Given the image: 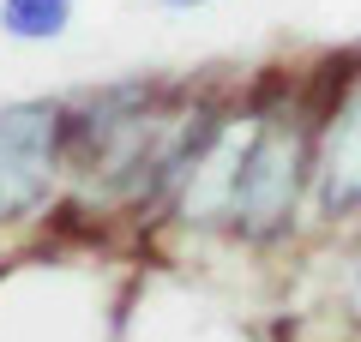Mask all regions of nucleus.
<instances>
[{"mask_svg":"<svg viewBox=\"0 0 361 342\" xmlns=\"http://www.w3.org/2000/svg\"><path fill=\"white\" fill-rule=\"evenodd\" d=\"M337 324L361 342V228L343 241V277H337Z\"/></svg>","mask_w":361,"mask_h":342,"instance_id":"nucleus-5","label":"nucleus"},{"mask_svg":"<svg viewBox=\"0 0 361 342\" xmlns=\"http://www.w3.org/2000/svg\"><path fill=\"white\" fill-rule=\"evenodd\" d=\"M78 18V0H0V37L13 42H61Z\"/></svg>","mask_w":361,"mask_h":342,"instance_id":"nucleus-4","label":"nucleus"},{"mask_svg":"<svg viewBox=\"0 0 361 342\" xmlns=\"http://www.w3.org/2000/svg\"><path fill=\"white\" fill-rule=\"evenodd\" d=\"M163 13H205V6H217V0H157Z\"/></svg>","mask_w":361,"mask_h":342,"instance_id":"nucleus-6","label":"nucleus"},{"mask_svg":"<svg viewBox=\"0 0 361 342\" xmlns=\"http://www.w3.org/2000/svg\"><path fill=\"white\" fill-rule=\"evenodd\" d=\"M66 180V96L0 108V228H25L54 210Z\"/></svg>","mask_w":361,"mask_h":342,"instance_id":"nucleus-3","label":"nucleus"},{"mask_svg":"<svg viewBox=\"0 0 361 342\" xmlns=\"http://www.w3.org/2000/svg\"><path fill=\"white\" fill-rule=\"evenodd\" d=\"M313 234L349 241L361 228V54L319 72L313 102Z\"/></svg>","mask_w":361,"mask_h":342,"instance_id":"nucleus-2","label":"nucleus"},{"mask_svg":"<svg viewBox=\"0 0 361 342\" xmlns=\"http://www.w3.org/2000/svg\"><path fill=\"white\" fill-rule=\"evenodd\" d=\"M313 102L319 78L277 72L247 84L163 222L247 253H289L313 228Z\"/></svg>","mask_w":361,"mask_h":342,"instance_id":"nucleus-1","label":"nucleus"}]
</instances>
